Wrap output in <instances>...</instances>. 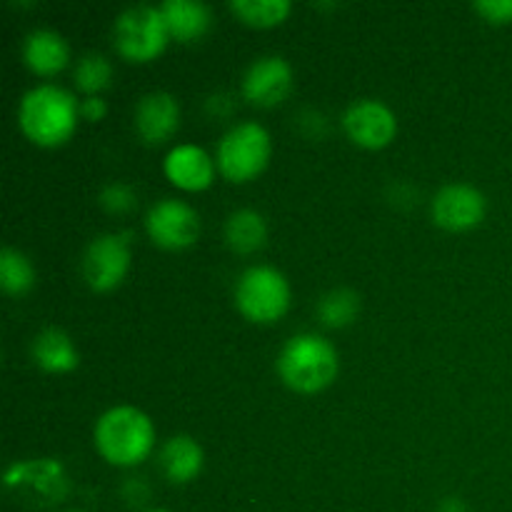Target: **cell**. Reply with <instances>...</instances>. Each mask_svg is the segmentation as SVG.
I'll use <instances>...</instances> for the list:
<instances>
[{
    "instance_id": "6da1fadb",
    "label": "cell",
    "mask_w": 512,
    "mask_h": 512,
    "mask_svg": "<svg viewBox=\"0 0 512 512\" xmlns=\"http://www.w3.org/2000/svg\"><path fill=\"white\" fill-rule=\"evenodd\" d=\"M78 113L80 105L68 90L60 85H38L20 100L18 120L23 133L33 143L50 148L70 138L78 123Z\"/></svg>"
},
{
    "instance_id": "7a4b0ae2",
    "label": "cell",
    "mask_w": 512,
    "mask_h": 512,
    "mask_svg": "<svg viewBox=\"0 0 512 512\" xmlns=\"http://www.w3.org/2000/svg\"><path fill=\"white\" fill-rule=\"evenodd\" d=\"M153 423L145 413L130 405L110 408L95 423V448L110 465L130 468L148 458L153 450Z\"/></svg>"
},
{
    "instance_id": "3957f363",
    "label": "cell",
    "mask_w": 512,
    "mask_h": 512,
    "mask_svg": "<svg viewBox=\"0 0 512 512\" xmlns=\"http://www.w3.org/2000/svg\"><path fill=\"white\" fill-rule=\"evenodd\" d=\"M278 373L298 393H318L338 375V353L315 333L293 335L278 355Z\"/></svg>"
},
{
    "instance_id": "277c9868",
    "label": "cell",
    "mask_w": 512,
    "mask_h": 512,
    "mask_svg": "<svg viewBox=\"0 0 512 512\" xmlns=\"http://www.w3.org/2000/svg\"><path fill=\"white\" fill-rule=\"evenodd\" d=\"M3 483L10 495L33 508H50V505L63 503L70 490L68 473L53 458L13 463L5 470Z\"/></svg>"
},
{
    "instance_id": "5b68a950",
    "label": "cell",
    "mask_w": 512,
    "mask_h": 512,
    "mask_svg": "<svg viewBox=\"0 0 512 512\" xmlns=\"http://www.w3.org/2000/svg\"><path fill=\"white\" fill-rule=\"evenodd\" d=\"M235 303L240 313L255 323H273L290 305L288 280L280 270L253 265L235 283Z\"/></svg>"
},
{
    "instance_id": "8992f818",
    "label": "cell",
    "mask_w": 512,
    "mask_h": 512,
    "mask_svg": "<svg viewBox=\"0 0 512 512\" xmlns=\"http://www.w3.org/2000/svg\"><path fill=\"white\" fill-rule=\"evenodd\" d=\"M218 168L228 180L243 183L265 170L270 160V135L260 123H240L218 145Z\"/></svg>"
},
{
    "instance_id": "52a82bcc",
    "label": "cell",
    "mask_w": 512,
    "mask_h": 512,
    "mask_svg": "<svg viewBox=\"0 0 512 512\" xmlns=\"http://www.w3.org/2000/svg\"><path fill=\"white\" fill-rule=\"evenodd\" d=\"M170 33L160 8L133 5L115 20V48L130 60H150L163 53Z\"/></svg>"
},
{
    "instance_id": "ba28073f",
    "label": "cell",
    "mask_w": 512,
    "mask_h": 512,
    "mask_svg": "<svg viewBox=\"0 0 512 512\" xmlns=\"http://www.w3.org/2000/svg\"><path fill=\"white\" fill-rule=\"evenodd\" d=\"M145 228H148V235L160 248L180 250L198 240L200 218L183 200L165 198L148 210Z\"/></svg>"
},
{
    "instance_id": "9c48e42d",
    "label": "cell",
    "mask_w": 512,
    "mask_h": 512,
    "mask_svg": "<svg viewBox=\"0 0 512 512\" xmlns=\"http://www.w3.org/2000/svg\"><path fill=\"white\" fill-rule=\"evenodd\" d=\"M128 265V240H123V235H100L83 255V278L90 288L105 293L123 283Z\"/></svg>"
},
{
    "instance_id": "30bf717a",
    "label": "cell",
    "mask_w": 512,
    "mask_h": 512,
    "mask_svg": "<svg viewBox=\"0 0 512 512\" xmlns=\"http://www.w3.org/2000/svg\"><path fill=\"white\" fill-rule=\"evenodd\" d=\"M293 88V70L280 55L258 58L243 75V95L255 105L273 108L283 103Z\"/></svg>"
},
{
    "instance_id": "8fae6325",
    "label": "cell",
    "mask_w": 512,
    "mask_h": 512,
    "mask_svg": "<svg viewBox=\"0 0 512 512\" xmlns=\"http://www.w3.org/2000/svg\"><path fill=\"white\" fill-rule=\"evenodd\" d=\"M433 218L445 230H470L485 218V195L473 185H445L433 198Z\"/></svg>"
},
{
    "instance_id": "7c38bea8",
    "label": "cell",
    "mask_w": 512,
    "mask_h": 512,
    "mask_svg": "<svg viewBox=\"0 0 512 512\" xmlns=\"http://www.w3.org/2000/svg\"><path fill=\"white\" fill-rule=\"evenodd\" d=\"M343 125L350 138L363 148H385L398 130L393 110L380 100H358L350 105Z\"/></svg>"
},
{
    "instance_id": "4fadbf2b",
    "label": "cell",
    "mask_w": 512,
    "mask_h": 512,
    "mask_svg": "<svg viewBox=\"0 0 512 512\" xmlns=\"http://www.w3.org/2000/svg\"><path fill=\"white\" fill-rule=\"evenodd\" d=\"M180 123L178 100L170 93H148L135 105V130L145 143H163Z\"/></svg>"
},
{
    "instance_id": "5bb4252c",
    "label": "cell",
    "mask_w": 512,
    "mask_h": 512,
    "mask_svg": "<svg viewBox=\"0 0 512 512\" xmlns=\"http://www.w3.org/2000/svg\"><path fill=\"white\" fill-rule=\"evenodd\" d=\"M215 165L198 145H175L165 155V175L183 190H203L213 183Z\"/></svg>"
},
{
    "instance_id": "9a60e30c",
    "label": "cell",
    "mask_w": 512,
    "mask_h": 512,
    "mask_svg": "<svg viewBox=\"0 0 512 512\" xmlns=\"http://www.w3.org/2000/svg\"><path fill=\"white\" fill-rule=\"evenodd\" d=\"M160 468L170 483H190L203 470V448L190 435H175L160 450Z\"/></svg>"
},
{
    "instance_id": "2e32d148",
    "label": "cell",
    "mask_w": 512,
    "mask_h": 512,
    "mask_svg": "<svg viewBox=\"0 0 512 512\" xmlns=\"http://www.w3.org/2000/svg\"><path fill=\"white\" fill-rule=\"evenodd\" d=\"M68 43L55 30H33L23 43V58L35 73L53 75L68 63Z\"/></svg>"
},
{
    "instance_id": "e0dca14e",
    "label": "cell",
    "mask_w": 512,
    "mask_h": 512,
    "mask_svg": "<svg viewBox=\"0 0 512 512\" xmlns=\"http://www.w3.org/2000/svg\"><path fill=\"white\" fill-rule=\"evenodd\" d=\"M30 353H33L35 363L48 373H70L78 368V350L68 333L58 328H48L35 335Z\"/></svg>"
},
{
    "instance_id": "ac0fdd59",
    "label": "cell",
    "mask_w": 512,
    "mask_h": 512,
    "mask_svg": "<svg viewBox=\"0 0 512 512\" xmlns=\"http://www.w3.org/2000/svg\"><path fill=\"white\" fill-rule=\"evenodd\" d=\"M168 33L178 40H195L205 35L210 28V10L205 3H195V0H165L160 5Z\"/></svg>"
},
{
    "instance_id": "d6986e66",
    "label": "cell",
    "mask_w": 512,
    "mask_h": 512,
    "mask_svg": "<svg viewBox=\"0 0 512 512\" xmlns=\"http://www.w3.org/2000/svg\"><path fill=\"white\" fill-rule=\"evenodd\" d=\"M268 228H265L263 215L255 210H235L225 223V240L235 253H255L265 245Z\"/></svg>"
},
{
    "instance_id": "ffe728a7",
    "label": "cell",
    "mask_w": 512,
    "mask_h": 512,
    "mask_svg": "<svg viewBox=\"0 0 512 512\" xmlns=\"http://www.w3.org/2000/svg\"><path fill=\"white\" fill-rule=\"evenodd\" d=\"M35 270L23 253L13 248L0 250V285L5 293L23 295L33 288Z\"/></svg>"
},
{
    "instance_id": "44dd1931",
    "label": "cell",
    "mask_w": 512,
    "mask_h": 512,
    "mask_svg": "<svg viewBox=\"0 0 512 512\" xmlns=\"http://www.w3.org/2000/svg\"><path fill=\"white\" fill-rule=\"evenodd\" d=\"M230 8L240 20L248 25H260V28L283 23L290 13L288 0H233Z\"/></svg>"
},
{
    "instance_id": "7402d4cb",
    "label": "cell",
    "mask_w": 512,
    "mask_h": 512,
    "mask_svg": "<svg viewBox=\"0 0 512 512\" xmlns=\"http://www.w3.org/2000/svg\"><path fill=\"white\" fill-rule=\"evenodd\" d=\"M360 310V298L348 288H338L325 295L318 305V315L330 328H343L355 320Z\"/></svg>"
},
{
    "instance_id": "603a6c76",
    "label": "cell",
    "mask_w": 512,
    "mask_h": 512,
    "mask_svg": "<svg viewBox=\"0 0 512 512\" xmlns=\"http://www.w3.org/2000/svg\"><path fill=\"white\" fill-rule=\"evenodd\" d=\"M110 78H113V68L103 55H85L75 68V83L85 93H98V90L108 88Z\"/></svg>"
},
{
    "instance_id": "cb8c5ba5",
    "label": "cell",
    "mask_w": 512,
    "mask_h": 512,
    "mask_svg": "<svg viewBox=\"0 0 512 512\" xmlns=\"http://www.w3.org/2000/svg\"><path fill=\"white\" fill-rule=\"evenodd\" d=\"M100 203H103V208H108L110 213H125V210H130L135 205V195L128 185L113 183L100 193Z\"/></svg>"
},
{
    "instance_id": "d4e9b609",
    "label": "cell",
    "mask_w": 512,
    "mask_h": 512,
    "mask_svg": "<svg viewBox=\"0 0 512 512\" xmlns=\"http://www.w3.org/2000/svg\"><path fill=\"white\" fill-rule=\"evenodd\" d=\"M475 10L493 23L512 20V0H483V3H475Z\"/></svg>"
},
{
    "instance_id": "484cf974",
    "label": "cell",
    "mask_w": 512,
    "mask_h": 512,
    "mask_svg": "<svg viewBox=\"0 0 512 512\" xmlns=\"http://www.w3.org/2000/svg\"><path fill=\"white\" fill-rule=\"evenodd\" d=\"M105 100L95 98V95H90V98H85L83 103H80V115L88 120H100L105 115Z\"/></svg>"
},
{
    "instance_id": "4316f807",
    "label": "cell",
    "mask_w": 512,
    "mask_h": 512,
    "mask_svg": "<svg viewBox=\"0 0 512 512\" xmlns=\"http://www.w3.org/2000/svg\"><path fill=\"white\" fill-rule=\"evenodd\" d=\"M150 512H170V510H150Z\"/></svg>"
},
{
    "instance_id": "83f0119b",
    "label": "cell",
    "mask_w": 512,
    "mask_h": 512,
    "mask_svg": "<svg viewBox=\"0 0 512 512\" xmlns=\"http://www.w3.org/2000/svg\"><path fill=\"white\" fill-rule=\"evenodd\" d=\"M70 512H83V510H70Z\"/></svg>"
}]
</instances>
